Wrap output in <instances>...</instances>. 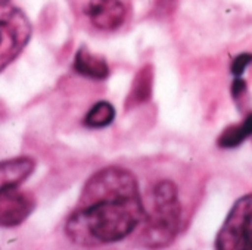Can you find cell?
<instances>
[{
  "instance_id": "6da1fadb",
  "label": "cell",
  "mask_w": 252,
  "mask_h": 250,
  "mask_svg": "<svg viewBox=\"0 0 252 250\" xmlns=\"http://www.w3.org/2000/svg\"><path fill=\"white\" fill-rule=\"evenodd\" d=\"M146 217L133 172L121 167H106L84 184L65 231L80 246L112 245L128 237Z\"/></svg>"
},
{
  "instance_id": "7a4b0ae2",
  "label": "cell",
  "mask_w": 252,
  "mask_h": 250,
  "mask_svg": "<svg viewBox=\"0 0 252 250\" xmlns=\"http://www.w3.org/2000/svg\"><path fill=\"white\" fill-rule=\"evenodd\" d=\"M152 208V214H148L143 222V240L149 248H162L174 240L182 220L179 190L173 181L162 180L155 184Z\"/></svg>"
},
{
  "instance_id": "3957f363",
  "label": "cell",
  "mask_w": 252,
  "mask_h": 250,
  "mask_svg": "<svg viewBox=\"0 0 252 250\" xmlns=\"http://www.w3.org/2000/svg\"><path fill=\"white\" fill-rule=\"evenodd\" d=\"M0 69L13 62L31 37V24L25 13L6 1H1L0 12Z\"/></svg>"
},
{
  "instance_id": "277c9868",
  "label": "cell",
  "mask_w": 252,
  "mask_h": 250,
  "mask_svg": "<svg viewBox=\"0 0 252 250\" xmlns=\"http://www.w3.org/2000/svg\"><path fill=\"white\" fill-rule=\"evenodd\" d=\"M216 249L252 250V194L235 202L216 237Z\"/></svg>"
},
{
  "instance_id": "5b68a950",
  "label": "cell",
  "mask_w": 252,
  "mask_h": 250,
  "mask_svg": "<svg viewBox=\"0 0 252 250\" xmlns=\"http://www.w3.org/2000/svg\"><path fill=\"white\" fill-rule=\"evenodd\" d=\"M35 200L18 189H0V225L16 227L34 211Z\"/></svg>"
},
{
  "instance_id": "8992f818",
  "label": "cell",
  "mask_w": 252,
  "mask_h": 250,
  "mask_svg": "<svg viewBox=\"0 0 252 250\" xmlns=\"http://www.w3.org/2000/svg\"><path fill=\"white\" fill-rule=\"evenodd\" d=\"M86 15L100 31H115L127 19L128 7L124 0H89Z\"/></svg>"
},
{
  "instance_id": "52a82bcc",
  "label": "cell",
  "mask_w": 252,
  "mask_h": 250,
  "mask_svg": "<svg viewBox=\"0 0 252 250\" xmlns=\"http://www.w3.org/2000/svg\"><path fill=\"white\" fill-rule=\"evenodd\" d=\"M35 169L31 158H16L3 161L0 167V189H18Z\"/></svg>"
},
{
  "instance_id": "ba28073f",
  "label": "cell",
  "mask_w": 252,
  "mask_h": 250,
  "mask_svg": "<svg viewBox=\"0 0 252 250\" xmlns=\"http://www.w3.org/2000/svg\"><path fill=\"white\" fill-rule=\"evenodd\" d=\"M74 69L77 74L90 80H106L109 77V66L105 57L94 55L87 46H81L74 57Z\"/></svg>"
},
{
  "instance_id": "9c48e42d",
  "label": "cell",
  "mask_w": 252,
  "mask_h": 250,
  "mask_svg": "<svg viewBox=\"0 0 252 250\" xmlns=\"http://www.w3.org/2000/svg\"><path fill=\"white\" fill-rule=\"evenodd\" d=\"M154 88V68L152 65H145L136 74L130 93L126 99V111L134 109L136 106L146 103L152 96Z\"/></svg>"
},
{
  "instance_id": "30bf717a",
  "label": "cell",
  "mask_w": 252,
  "mask_h": 250,
  "mask_svg": "<svg viewBox=\"0 0 252 250\" xmlns=\"http://www.w3.org/2000/svg\"><path fill=\"white\" fill-rule=\"evenodd\" d=\"M252 136V113L241 124L227 127L217 139V146L221 149H235Z\"/></svg>"
},
{
  "instance_id": "8fae6325",
  "label": "cell",
  "mask_w": 252,
  "mask_h": 250,
  "mask_svg": "<svg viewBox=\"0 0 252 250\" xmlns=\"http://www.w3.org/2000/svg\"><path fill=\"white\" fill-rule=\"evenodd\" d=\"M114 119H115V108L109 102L100 100L94 106H92V109L87 112L84 118V125L90 128H103L111 125Z\"/></svg>"
},
{
  "instance_id": "7c38bea8",
  "label": "cell",
  "mask_w": 252,
  "mask_h": 250,
  "mask_svg": "<svg viewBox=\"0 0 252 250\" xmlns=\"http://www.w3.org/2000/svg\"><path fill=\"white\" fill-rule=\"evenodd\" d=\"M252 63V53H241L238 55L230 66V71L233 74V77H242L245 69Z\"/></svg>"
},
{
  "instance_id": "4fadbf2b",
  "label": "cell",
  "mask_w": 252,
  "mask_h": 250,
  "mask_svg": "<svg viewBox=\"0 0 252 250\" xmlns=\"http://www.w3.org/2000/svg\"><path fill=\"white\" fill-rule=\"evenodd\" d=\"M247 93V81L242 77H235L232 83V97L239 100Z\"/></svg>"
}]
</instances>
